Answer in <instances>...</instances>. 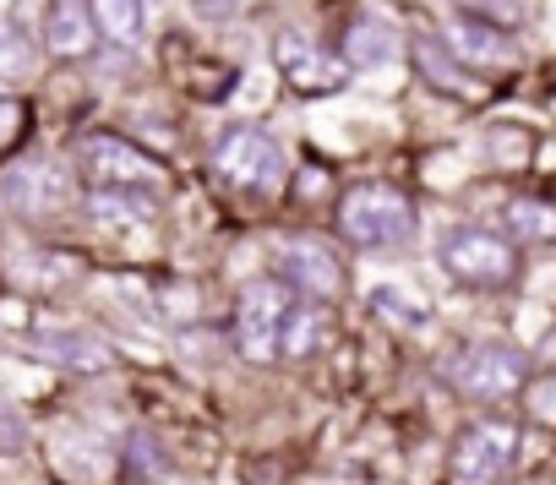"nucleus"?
Listing matches in <instances>:
<instances>
[{"mask_svg": "<svg viewBox=\"0 0 556 485\" xmlns=\"http://www.w3.org/2000/svg\"><path fill=\"white\" fill-rule=\"evenodd\" d=\"M442 268L469 290H502L518 279V252L491 229H453L442 240Z\"/></svg>", "mask_w": 556, "mask_h": 485, "instance_id": "4", "label": "nucleus"}, {"mask_svg": "<svg viewBox=\"0 0 556 485\" xmlns=\"http://www.w3.org/2000/svg\"><path fill=\"white\" fill-rule=\"evenodd\" d=\"M447 55L458 66H513L518 44L485 17H453L447 23Z\"/></svg>", "mask_w": 556, "mask_h": 485, "instance_id": "11", "label": "nucleus"}, {"mask_svg": "<svg viewBox=\"0 0 556 485\" xmlns=\"http://www.w3.org/2000/svg\"><path fill=\"white\" fill-rule=\"evenodd\" d=\"M485 148H491V164H502V169H523L534 158V137L523 126H491Z\"/></svg>", "mask_w": 556, "mask_h": 485, "instance_id": "20", "label": "nucleus"}, {"mask_svg": "<svg viewBox=\"0 0 556 485\" xmlns=\"http://www.w3.org/2000/svg\"><path fill=\"white\" fill-rule=\"evenodd\" d=\"M28 131V110L17 99H0V153H12Z\"/></svg>", "mask_w": 556, "mask_h": 485, "instance_id": "24", "label": "nucleus"}, {"mask_svg": "<svg viewBox=\"0 0 556 485\" xmlns=\"http://www.w3.org/2000/svg\"><path fill=\"white\" fill-rule=\"evenodd\" d=\"M523 409H529L534 425H556V371L523 382Z\"/></svg>", "mask_w": 556, "mask_h": 485, "instance_id": "22", "label": "nucleus"}, {"mask_svg": "<svg viewBox=\"0 0 556 485\" xmlns=\"http://www.w3.org/2000/svg\"><path fill=\"white\" fill-rule=\"evenodd\" d=\"M28 349H39L45 360L55 366H72V371H110V349L88 333H28Z\"/></svg>", "mask_w": 556, "mask_h": 485, "instance_id": "15", "label": "nucleus"}, {"mask_svg": "<svg viewBox=\"0 0 556 485\" xmlns=\"http://www.w3.org/2000/svg\"><path fill=\"white\" fill-rule=\"evenodd\" d=\"M93 28L115 44H137L148 34V0H88Z\"/></svg>", "mask_w": 556, "mask_h": 485, "instance_id": "17", "label": "nucleus"}, {"mask_svg": "<svg viewBox=\"0 0 556 485\" xmlns=\"http://www.w3.org/2000/svg\"><path fill=\"white\" fill-rule=\"evenodd\" d=\"M328 339H333L328 306H323V301H301V306H290V317H285V333H278V355H285V360H312V355L328 349Z\"/></svg>", "mask_w": 556, "mask_h": 485, "instance_id": "12", "label": "nucleus"}, {"mask_svg": "<svg viewBox=\"0 0 556 485\" xmlns=\"http://www.w3.org/2000/svg\"><path fill=\"white\" fill-rule=\"evenodd\" d=\"M409 55H415L420 77H426V82H437L442 93H458V99H469V93H475V82H469V77H464V66L447 55V44H437V39H415V44H409Z\"/></svg>", "mask_w": 556, "mask_h": 485, "instance_id": "19", "label": "nucleus"}, {"mask_svg": "<svg viewBox=\"0 0 556 485\" xmlns=\"http://www.w3.org/2000/svg\"><path fill=\"white\" fill-rule=\"evenodd\" d=\"M502 224H507V234H518V240H556V202L551 196H513L507 207H502Z\"/></svg>", "mask_w": 556, "mask_h": 485, "instance_id": "18", "label": "nucleus"}, {"mask_svg": "<svg viewBox=\"0 0 556 485\" xmlns=\"http://www.w3.org/2000/svg\"><path fill=\"white\" fill-rule=\"evenodd\" d=\"M278 279H290L295 290H306L312 301H333L344 290V263L323 246V240H306V234H290V240H278Z\"/></svg>", "mask_w": 556, "mask_h": 485, "instance_id": "9", "label": "nucleus"}, {"mask_svg": "<svg viewBox=\"0 0 556 485\" xmlns=\"http://www.w3.org/2000/svg\"><path fill=\"white\" fill-rule=\"evenodd\" d=\"M191 7H202V12H229V0H191Z\"/></svg>", "mask_w": 556, "mask_h": 485, "instance_id": "26", "label": "nucleus"}, {"mask_svg": "<svg viewBox=\"0 0 556 485\" xmlns=\"http://www.w3.org/2000/svg\"><path fill=\"white\" fill-rule=\"evenodd\" d=\"M153 452H159V447H153L148 436H131V442H126V469L137 463L142 474H159V469H164V458H153Z\"/></svg>", "mask_w": 556, "mask_h": 485, "instance_id": "25", "label": "nucleus"}, {"mask_svg": "<svg viewBox=\"0 0 556 485\" xmlns=\"http://www.w3.org/2000/svg\"><path fill=\"white\" fill-rule=\"evenodd\" d=\"M83 175L99 186V191H164L169 186V169L148 153V148H137V142H126V137H115V131H93V137H83Z\"/></svg>", "mask_w": 556, "mask_h": 485, "instance_id": "3", "label": "nucleus"}, {"mask_svg": "<svg viewBox=\"0 0 556 485\" xmlns=\"http://www.w3.org/2000/svg\"><path fill=\"white\" fill-rule=\"evenodd\" d=\"M93 12H88V0H55L50 17H45V44L55 55H88L93 50Z\"/></svg>", "mask_w": 556, "mask_h": 485, "instance_id": "13", "label": "nucleus"}, {"mask_svg": "<svg viewBox=\"0 0 556 485\" xmlns=\"http://www.w3.org/2000/svg\"><path fill=\"white\" fill-rule=\"evenodd\" d=\"M285 317H290V301L273 279L251 284L240 295V311H235V344L245 360H273L278 355V333H285Z\"/></svg>", "mask_w": 556, "mask_h": 485, "instance_id": "8", "label": "nucleus"}, {"mask_svg": "<svg viewBox=\"0 0 556 485\" xmlns=\"http://www.w3.org/2000/svg\"><path fill=\"white\" fill-rule=\"evenodd\" d=\"M523 376H529V366H523V355H518L513 344H475V349H464L458 366H453V382H458L469 398H485V404L523 393Z\"/></svg>", "mask_w": 556, "mask_h": 485, "instance_id": "7", "label": "nucleus"}, {"mask_svg": "<svg viewBox=\"0 0 556 485\" xmlns=\"http://www.w3.org/2000/svg\"><path fill=\"white\" fill-rule=\"evenodd\" d=\"M339 234L361 252H388L415 234V202L399 186H355L339 202Z\"/></svg>", "mask_w": 556, "mask_h": 485, "instance_id": "1", "label": "nucleus"}, {"mask_svg": "<svg viewBox=\"0 0 556 485\" xmlns=\"http://www.w3.org/2000/svg\"><path fill=\"white\" fill-rule=\"evenodd\" d=\"M393 55H399V34H393L388 23H377V17L350 23V34H344V66H350V72H377V66H388Z\"/></svg>", "mask_w": 556, "mask_h": 485, "instance_id": "16", "label": "nucleus"}, {"mask_svg": "<svg viewBox=\"0 0 556 485\" xmlns=\"http://www.w3.org/2000/svg\"><path fill=\"white\" fill-rule=\"evenodd\" d=\"M28 72H34V50H28L12 28H0V77L17 82V77H28Z\"/></svg>", "mask_w": 556, "mask_h": 485, "instance_id": "23", "label": "nucleus"}, {"mask_svg": "<svg viewBox=\"0 0 556 485\" xmlns=\"http://www.w3.org/2000/svg\"><path fill=\"white\" fill-rule=\"evenodd\" d=\"M540 360H556V333H545V344H540Z\"/></svg>", "mask_w": 556, "mask_h": 485, "instance_id": "27", "label": "nucleus"}, {"mask_svg": "<svg viewBox=\"0 0 556 485\" xmlns=\"http://www.w3.org/2000/svg\"><path fill=\"white\" fill-rule=\"evenodd\" d=\"M213 169L224 186L235 191H251V196H273L285 191L290 180V158L262 126H229L218 142H213Z\"/></svg>", "mask_w": 556, "mask_h": 485, "instance_id": "2", "label": "nucleus"}, {"mask_svg": "<svg viewBox=\"0 0 556 485\" xmlns=\"http://www.w3.org/2000/svg\"><path fill=\"white\" fill-rule=\"evenodd\" d=\"M518 452V431L507 420H480L453 447V485H496Z\"/></svg>", "mask_w": 556, "mask_h": 485, "instance_id": "6", "label": "nucleus"}, {"mask_svg": "<svg viewBox=\"0 0 556 485\" xmlns=\"http://www.w3.org/2000/svg\"><path fill=\"white\" fill-rule=\"evenodd\" d=\"M273 66L285 72V82H290L301 99H328V93H344V88H350L344 55L323 50L317 39H306V34H295V28H285V34L273 39Z\"/></svg>", "mask_w": 556, "mask_h": 485, "instance_id": "5", "label": "nucleus"}, {"mask_svg": "<svg viewBox=\"0 0 556 485\" xmlns=\"http://www.w3.org/2000/svg\"><path fill=\"white\" fill-rule=\"evenodd\" d=\"M88 218L104 224V229H142V224L159 218V196L153 191H93Z\"/></svg>", "mask_w": 556, "mask_h": 485, "instance_id": "14", "label": "nucleus"}, {"mask_svg": "<svg viewBox=\"0 0 556 485\" xmlns=\"http://www.w3.org/2000/svg\"><path fill=\"white\" fill-rule=\"evenodd\" d=\"M0 191H7V202L28 218H45V213H61L72 202V180L55 158H23L12 164L7 175H0Z\"/></svg>", "mask_w": 556, "mask_h": 485, "instance_id": "10", "label": "nucleus"}, {"mask_svg": "<svg viewBox=\"0 0 556 485\" xmlns=\"http://www.w3.org/2000/svg\"><path fill=\"white\" fill-rule=\"evenodd\" d=\"M371 311H377L382 322H399V328H420V322H426V306H420L415 295H404V290H377V295H371Z\"/></svg>", "mask_w": 556, "mask_h": 485, "instance_id": "21", "label": "nucleus"}]
</instances>
